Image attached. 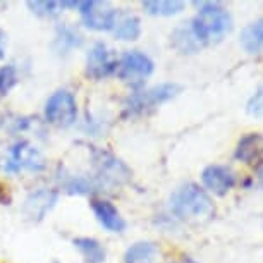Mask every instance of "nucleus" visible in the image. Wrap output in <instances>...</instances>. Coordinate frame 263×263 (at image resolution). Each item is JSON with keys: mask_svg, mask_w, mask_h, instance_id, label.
Segmentation results:
<instances>
[{"mask_svg": "<svg viewBox=\"0 0 263 263\" xmlns=\"http://www.w3.org/2000/svg\"><path fill=\"white\" fill-rule=\"evenodd\" d=\"M81 45H83V34L76 28L67 23L59 24L52 43V48L55 50V53H59V55H67L74 48H79Z\"/></svg>", "mask_w": 263, "mask_h": 263, "instance_id": "obj_14", "label": "nucleus"}, {"mask_svg": "<svg viewBox=\"0 0 263 263\" xmlns=\"http://www.w3.org/2000/svg\"><path fill=\"white\" fill-rule=\"evenodd\" d=\"M157 256V246L153 242L140 241L127 248L124 255V263H153Z\"/></svg>", "mask_w": 263, "mask_h": 263, "instance_id": "obj_20", "label": "nucleus"}, {"mask_svg": "<svg viewBox=\"0 0 263 263\" xmlns=\"http://www.w3.org/2000/svg\"><path fill=\"white\" fill-rule=\"evenodd\" d=\"M61 184L71 195H91V193L102 190L98 181L90 176H72V174H69V176L62 177Z\"/></svg>", "mask_w": 263, "mask_h": 263, "instance_id": "obj_17", "label": "nucleus"}, {"mask_svg": "<svg viewBox=\"0 0 263 263\" xmlns=\"http://www.w3.org/2000/svg\"><path fill=\"white\" fill-rule=\"evenodd\" d=\"M19 81V72L14 64L0 66V97H6Z\"/></svg>", "mask_w": 263, "mask_h": 263, "instance_id": "obj_22", "label": "nucleus"}, {"mask_svg": "<svg viewBox=\"0 0 263 263\" xmlns=\"http://www.w3.org/2000/svg\"><path fill=\"white\" fill-rule=\"evenodd\" d=\"M47 162L36 146L29 141H17L9 148L2 160V168L7 174H17L21 171L42 172Z\"/></svg>", "mask_w": 263, "mask_h": 263, "instance_id": "obj_5", "label": "nucleus"}, {"mask_svg": "<svg viewBox=\"0 0 263 263\" xmlns=\"http://www.w3.org/2000/svg\"><path fill=\"white\" fill-rule=\"evenodd\" d=\"M91 160L95 167V179L102 187L122 186L131 179V171L110 152L102 148H91Z\"/></svg>", "mask_w": 263, "mask_h": 263, "instance_id": "obj_3", "label": "nucleus"}, {"mask_svg": "<svg viewBox=\"0 0 263 263\" xmlns=\"http://www.w3.org/2000/svg\"><path fill=\"white\" fill-rule=\"evenodd\" d=\"M6 42H7L6 33H4L2 29H0V59L6 57Z\"/></svg>", "mask_w": 263, "mask_h": 263, "instance_id": "obj_25", "label": "nucleus"}, {"mask_svg": "<svg viewBox=\"0 0 263 263\" xmlns=\"http://www.w3.org/2000/svg\"><path fill=\"white\" fill-rule=\"evenodd\" d=\"M78 11L86 28L95 31H112L119 11L103 2H79Z\"/></svg>", "mask_w": 263, "mask_h": 263, "instance_id": "obj_8", "label": "nucleus"}, {"mask_svg": "<svg viewBox=\"0 0 263 263\" xmlns=\"http://www.w3.org/2000/svg\"><path fill=\"white\" fill-rule=\"evenodd\" d=\"M246 110L251 117H258V119L263 117V84L261 86H258L255 95L248 100Z\"/></svg>", "mask_w": 263, "mask_h": 263, "instance_id": "obj_24", "label": "nucleus"}, {"mask_svg": "<svg viewBox=\"0 0 263 263\" xmlns=\"http://www.w3.org/2000/svg\"><path fill=\"white\" fill-rule=\"evenodd\" d=\"M28 7L40 17H55L66 6H64V2H53V0H50V2L36 0V2H28Z\"/></svg>", "mask_w": 263, "mask_h": 263, "instance_id": "obj_23", "label": "nucleus"}, {"mask_svg": "<svg viewBox=\"0 0 263 263\" xmlns=\"http://www.w3.org/2000/svg\"><path fill=\"white\" fill-rule=\"evenodd\" d=\"M91 210L95 213L97 220L110 232H122L126 229V220L121 217V213L114 203L107 200H91Z\"/></svg>", "mask_w": 263, "mask_h": 263, "instance_id": "obj_13", "label": "nucleus"}, {"mask_svg": "<svg viewBox=\"0 0 263 263\" xmlns=\"http://www.w3.org/2000/svg\"><path fill=\"white\" fill-rule=\"evenodd\" d=\"M171 210L176 217L184 220H200L212 217L213 203L205 190L196 184H184L171 196Z\"/></svg>", "mask_w": 263, "mask_h": 263, "instance_id": "obj_2", "label": "nucleus"}, {"mask_svg": "<svg viewBox=\"0 0 263 263\" xmlns=\"http://www.w3.org/2000/svg\"><path fill=\"white\" fill-rule=\"evenodd\" d=\"M143 9L150 16H174V14H179L184 9V2L179 0H146L143 2Z\"/></svg>", "mask_w": 263, "mask_h": 263, "instance_id": "obj_21", "label": "nucleus"}, {"mask_svg": "<svg viewBox=\"0 0 263 263\" xmlns=\"http://www.w3.org/2000/svg\"><path fill=\"white\" fill-rule=\"evenodd\" d=\"M198 14L191 19L190 26L201 45H212L220 42L232 29V17L220 4L217 2H201L196 4Z\"/></svg>", "mask_w": 263, "mask_h": 263, "instance_id": "obj_1", "label": "nucleus"}, {"mask_svg": "<svg viewBox=\"0 0 263 263\" xmlns=\"http://www.w3.org/2000/svg\"><path fill=\"white\" fill-rule=\"evenodd\" d=\"M182 86L177 83H162L157 86H152L148 90L136 91L127 97L126 100V114L127 116H140V114L158 107L160 103L172 100L181 93Z\"/></svg>", "mask_w": 263, "mask_h": 263, "instance_id": "obj_4", "label": "nucleus"}, {"mask_svg": "<svg viewBox=\"0 0 263 263\" xmlns=\"http://www.w3.org/2000/svg\"><path fill=\"white\" fill-rule=\"evenodd\" d=\"M260 179H261V184H263V168L260 171Z\"/></svg>", "mask_w": 263, "mask_h": 263, "instance_id": "obj_26", "label": "nucleus"}, {"mask_svg": "<svg viewBox=\"0 0 263 263\" xmlns=\"http://www.w3.org/2000/svg\"><path fill=\"white\" fill-rule=\"evenodd\" d=\"M0 124H2V116H0Z\"/></svg>", "mask_w": 263, "mask_h": 263, "instance_id": "obj_27", "label": "nucleus"}, {"mask_svg": "<svg viewBox=\"0 0 263 263\" xmlns=\"http://www.w3.org/2000/svg\"><path fill=\"white\" fill-rule=\"evenodd\" d=\"M234 157L250 167L263 165V135L250 133V135L242 136L237 143Z\"/></svg>", "mask_w": 263, "mask_h": 263, "instance_id": "obj_12", "label": "nucleus"}, {"mask_svg": "<svg viewBox=\"0 0 263 263\" xmlns=\"http://www.w3.org/2000/svg\"><path fill=\"white\" fill-rule=\"evenodd\" d=\"M45 121L57 127H69L78 119V103L71 91L59 90L48 98L43 110Z\"/></svg>", "mask_w": 263, "mask_h": 263, "instance_id": "obj_7", "label": "nucleus"}, {"mask_svg": "<svg viewBox=\"0 0 263 263\" xmlns=\"http://www.w3.org/2000/svg\"><path fill=\"white\" fill-rule=\"evenodd\" d=\"M116 67L117 61L114 59L108 47L103 42H97L86 55V76L98 81L116 72Z\"/></svg>", "mask_w": 263, "mask_h": 263, "instance_id": "obj_9", "label": "nucleus"}, {"mask_svg": "<svg viewBox=\"0 0 263 263\" xmlns=\"http://www.w3.org/2000/svg\"><path fill=\"white\" fill-rule=\"evenodd\" d=\"M201 181L208 191L217 196L227 195L236 184V174L224 165H208L201 172Z\"/></svg>", "mask_w": 263, "mask_h": 263, "instance_id": "obj_11", "label": "nucleus"}, {"mask_svg": "<svg viewBox=\"0 0 263 263\" xmlns=\"http://www.w3.org/2000/svg\"><path fill=\"white\" fill-rule=\"evenodd\" d=\"M114 36L122 42H131V40H138L141 34V23L140 19L133 14H124L119 11L117 19L112 28Z\"/></svg>", "mask_w": 263, "mask_h": 263, "instance_id": "obj_15", "label": "nucleus"}, {"mask_svg": "<svg viewBox=\"0 0 263 263\" xmlns=\"http://www.w3.org/2000/svg\"><path fill=\"white\" fill-rule=\"evenodd\" d=\"M172 47L181 53H196L203 48L201 42L196 38V34L193 33L190 24L177 28L176 31L172 33Z\"/></svg>", "mask_w": 263, "mask_h": 263, "instance_id": "obj_18", "label": "nucleus"}, {"mask_svg": "<svg viewBox=\"0 0 263 263\" xmlns=\"http://www.w3.org/2000/svg\"><path fill=\"white\" fill-rule=\"evenodd\" d=\"M59 193L50 187H38V190L31 191L28 198L24 200L23 212L29 220H42L48 212L52 210L53 205L57 203Z\"/></svg>", "mask_w": 263, "mask_h": 263, "instance_id": "obj_10", "label": "nucleus"}, {"mask_svg": "<svg viewBox=\"0 0 263 263\" xmlns=\"http://www.w3.org/2000/svg\"><path fill=\"white\" fill-rule=\"evenodd\" d=\"M153 61L140 50L124 52L117 61L116 74L131 86H141L153 72Z\"/></svg>", "mask_w": 263, "mask_h": 263, "instance_id": "obj_6", "label": "nucleus"}, {"mask_svg": "<svg viewBox=\"0 0 263 263\" xmlns=\"http://www.w3.org/2000/svg\"><path fill=\"white\" fill-rule=\"evenodd\" d=\"M241 45L248 53L263 55V19H258L242 29Z\"/></svg>", "mask_w": 263, "mask_h": 263, "instance_id": "obj_16", "label": "nucleus"}, {"mask_svg": "<svg viewBox=\"0 0 263 263\" xmlns=\"http://www.w3.org/2000/svg\"><path fill=\"white\" fill-rule=\"evenodd\" d=\"M74 246L78 248L86 263H103L105 261V248L93 237H74Z\"/></svg>", "mask_w": 263, "mask_h": 263, "instance_id": "obj_19", "label": "nucleus"}]
</instances>
